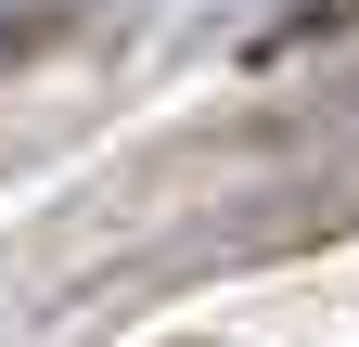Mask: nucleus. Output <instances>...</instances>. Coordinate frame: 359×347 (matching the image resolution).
I'll return each instance as SVG.
<instances>
[{
  "label": "nucleus",
  "mask_w": 359,
  "mask_h": 347,
  "mask_svg": "<svg viewBox=\"0 0 359 347\" xmlns=\"http://www.w3.org/2000/svg\"><path fill=\"white\" fill-rule=\"evenodd\" d=\"M52 39H65V13H52V0H13V13H0V77H13V65H39Z\"/></svg>",
  "instance_id": "nucleus-1"
}]
</instances>
